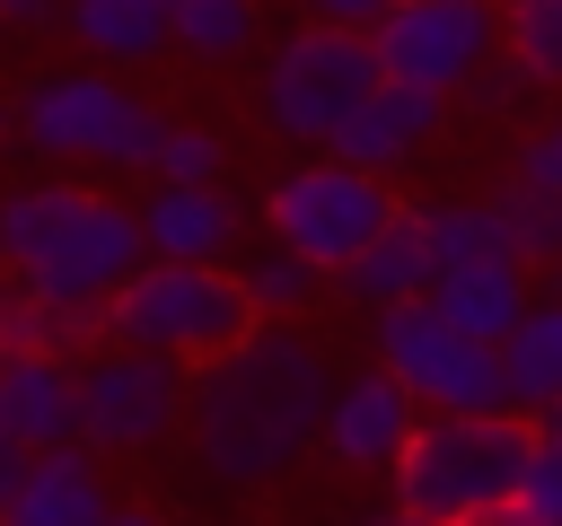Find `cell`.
<instances>
[{"mask_svg": "<svg viewBox=\"0 0 562 526\" xmlns=\"http://www.w3.org/2000/svg\"><path fill=\"white\" fill-rule=\"evenodd\" d=\"M325 395H334V359L299 324H246L220 359L193 368V395H184V430H193L202 473L228 491L281 482L316 447Z\"/></svg>", "mask_w": 562, "mask_h": 526, "instance_id": "cell-1", "label": "cell"}, {"mask_svg": "<svg viewBox=\"0 0 562 526\" xmlns=\"http://www.w3.org/2000/svg\"><path fill=\"white\" fill-rule=\"evenodd\" d=\"M0 263L44 307H105L140 263V210L88 184H26L0 202Z\"/></svg>", "mask_w": 562, "mask_h": 526, "instance_id": "cell-2", "label": "cell"}, {"mask_svg": "<svg viewBox=\"0 0 562 526\" xmlns=\"http://www.w3.org/2000/svg\"><path fill=\"white\" fill-rule=\"evenodd\" d=\"M527 447H536V421H518V412H422V430L386 465V508L430 517V526L509 508Z\"/></svg>", "mask_w": 562, "mask_h": 526, "instance_id": "cell-3", "label": "cell"}, {"mask_svg": "<svg viewBox=\"0 0 562 526\" xmlns=\"http://www.w3.org/2000/svg\"><path fill=\"white\" fill-rule=\"evenodd\" d=\"M246 324H255V307L228 263H140L105 298V342H132V351H158L184 368L220 359Z\"/></svg>", "mask_w": 562, "mask_h": 526, "instance_id": "cell-4", "label": "cell"}, {"mask_svg": "<svg viewBox=\"0 0 562 526\" xmlns=\"http://www.w3.org/2000/svg\"><path fill=\"white\" fill-rule=\"evenodd\" d=\"M378 88V61H369V35L351 26H290L272 53H263V79H255V114L272 140L290 149H334V132L351 123V105Z\"/></svg>", "mask_w": 562, "mask_h": 526, "instance_id": "cell-5", "label": "cell"}, {"mask_svg": "<svg viewBox=\"0 0 562 526\" xmlns=\"http://www.w3.org/2000/svg\"><path fill=\"white\" fill-rule=\"evenodd\" d=\"M18 132H26L44 158H79V167L149 175L167 114H158L140 88H123L114 70H53V79H35V88H26Z\"/></svg>", "mask_w": 562, "mask_h": 526, "instance_id": "cell-6", "label": "cell"}, {"mask_svg": "<svg viewBox=\"0 0 562 526\" xmlns=\"http://www.w3.org/2000/svg\"><path fill=\"white\" fill-rule=\"evenodd\" d=\"M386 219H395V184H386V175H360V167H342V158H299V167H281L272 193H263L272 245H290V254L316 263L325 281H334Z\"/></svg>", "mask_w": 562, "mask_h": 526, "instance_id": "cell-7", "label": "cell"}, {"mask_svg": "<svg viewBox=\"0 0 562 526\" xmlns=\"http://www.w3.org/2000/svg\"><path fill=\"white\" fill-rule=\"evenodd\" d=\"M369 351H378V368H386L422 412H509L501 351H492V342H465L430 298L369 316Z\"/></svg>", "mask_w": 562, "mask_h": 526, "instance_id": "cell-8", "label": "cell"}, {"mask_svg": "<svg viewBox=\"0 0 562 526\" xmlns=\"http://www.w3.org/2000/svg\"><path fill=\"white\" fill-rule=\"evenodd\" d=\"M70 368H79V447L88 456H149L158 438L184 430V395H193L184 359L105 342V351H88Z\"/></svg>", "mask_w": 562, "mask_h": 526, "instance_id": "cell-9", "label": "cell"}, {"mask_svg": "<svg viewBox=\"0 0 562 526\" xmlns=\"http://www.w3.org/2000/svg\"><path fill=\"white\" fill-rule=\"evenodd\" d=\"M369 61H378V79L430 88L457 105L501 61V0H395L369 26Z\"/></svg>", "mask_w": 562, "mask_h": 526, "instance_id": "cell-10", "label": "cell"}, {"mask_svg": "<svg viewBox=\"0 0 562 526\" xmlns=\"http://www.w3.org/2000/svg\"><path fill=\"white\" fill-rule=\"evenodd\" d=\"M422 430V403L369 359V368H351V377H334V395H325V421H316V447L342 465V473H386L395 456H404V438Z\"/></svg>", "mask_w": 562, "mask_h": 526, "instance_id": "cell-11", "label": "cell"}, {"mask_svg": "<svg viewBox=\"0 0 562 526\" xmlns=\"http://www.w3.org/2000/svg\"><path fill=\"white\" fill-rule=\"evenodd\" d=\"M448 96H430V88H395V79H378L360 105H351V123L334 132V149L325 158H342V167H360V175H404V167H422L430 149H439V132H448Z\"/></svg>", "mask_w": 562, "mask_h": 526, "instance_id": "cell-12", "label": "cell"}, {"mask_svg": "<svg viewBox=\"0 0 562 526\" xmlns=\"http://www.w3.org/2000/svg\"><path fill=\"white\" fill-rule=\"evenodd\" d=\"M430 281H439V263H430V210L422 202H395V219L334 272V298L360 307V316H386V307L430 298Z\"/></svg>", "mask_w": 562, "mask_h": 526, "instance_id": "cell-13", "label": "cell"}, {"mask_svg": "<svg viewBox=\"0 0 562 526\" xmlns=\"http://www.w3.org/2000/svg\"><path fill=\"white\" fill-rule=\"evenodd\" d=\"M0 438L18 456L79 438V368L61 351H0Z\"/></svg>", "mask_w": 562, "mask_h": 526, "instance_id": "cell-14", "label": "cell"}, {"mask_svg": "<svg viewBox=\"0 0 562 526\" xmlns=\"http://www.w3.org/2000/svg\"><path fill=\"white\" fill-rule=\"evenodd\" d=\"M237 237H246V210L228 202V184H158L140 202L149 263H228Z\"/></svg>", "mask_w": 562, "mask_h": 526, "instance_id": "cell-15", "label": "cell"}, {"mask_svg": "<svg viewBox=\"0 0 562 526\" xmlns=\"http://www.w3.org/2000/svg\"><path fill=\"white\" fill-rule=\"evenodd\" d=\"M105 517H114L105 456H88V447L70 438V447L26 456V473H18V491H9V517H0V526H105Z\"/></svg>", "mask_w": 562, "mask_h": 526, "instance_id": "cell-16", "label": "cell"}, {"mask_svg": "<svg viewBox=\"0 0 562 526\" xmlns=\"http://www.w3.org/2000/svg\"><path fill=\"white\" fill-rule=\"evenodd\" d=\"M501 386L518 421H544L562 403V272H536V298L518 316V333L501 342Z\"/></svg>", "mask_w": 562, "mask_h": 526, "instance_id": "cell-17", "label": "cell"}, {"mask_svg": "<svg viewBox=\"0 0 562 526\" xmlns=\"http://www.w3.org/2000/svg\"><path fill=\"white\" fill-rule=\"evenodd\" d=\"M527 298H536V272H527V263H457V272L430 281V307H439L465 342H492V351L518 333Z\"/></svg>", "mask_w": 562, "mask_h": 526, "instance_id": "cell-18", "label": "cell"}, {"mask_svg": "<svg viewBox=\"0 0 562 526\" xmlns=\"http://www.w3.org/2000/svg\"><path fill=\"white\" fill-rule=\"evenodd\" d=\"M422 210H430V263L439 272H457V263H527L509 193H457V202H422Z\"/></svg>", "mask_w": 562, "mask_h": 526, "instance_id": "cell-19", "label": "cell"}, {"mask_svg": "<svg viewBox=\"0 0 562 526\" xmlns=\"http://www.w3.org/2000/svg\"><path fill=\"white\" fill-rule=\"evenodd\" d=\"M70 35L97 53V70H140L167 53V0H70Z\"/></svg>", "mask_w": 562, "mask_h": 526, "instance_id": "cell-20", "label": "cell"}, {"mask_svg": "<svg viewBox=\"0 0 562 526\" xmlns=\"http://www.w3.org/2000/svg\"><path fill=\"white\" fill-rule=\"evenodd\" d=\"M167 44L193 53V61H246L263 44V0H176Z\"/></svg>", "mask_w": 562, "mask_h": 526, "instance_id": "cell-21", "label": "cell"}, {"mask_svg": "<svg viewBox=\"0 0 562 526\" xmlns=\"http://www.w3.org/2000/svg\"><path fill=\"white\" fill-rule=\"evenodd\" d=\"M237 272V289H246V307H255V324H299L316 298H325V272L316 263H299L290 245H255L246 263H228Z\"/></svg>", "mask_w": 562, "mask_h": 526, "instance_id": "cell-22", "label": "cell"}, {"mask_svg": "<svg viewBox=\"0 0 562 526\" xmlns=\"http://www.w3.org/2000/svg\"><path fill=\"white\" fill-rule=\"evenodd\" d=\"M501 53L544 96H562V0H501Z\"/></svg>", "mask_w": 562, "mask_h": 526, "instance_id": "cell-23", "label": "cell"}, {"mask_svg": "<svg viewBox=\"0 0 562 526\" xmlns=\"http://www.w3.org/2000/svg\"><path fill=\"white\" fill-rule=\"evenodd\" d=\"M501 184H518L527 202H553V210H562V105L536 114V123L509 140V175H501Z\"/></svg>", "mask_w": 562, "mask_h": 526, "instance_id": "cell-24", "label": "cell"}, {"mask_svg": "<svg viewBox=\"0 0 562 526\" xmlns=\"http://www.w3.org/2000/svg\"><path fill=\"white\" fill-rule=\"evenodd\" d=\"M220 167H228V140L211 123H167L158 132V158H149L158 184H220Z\"/></svg>", "mask_w": 562, "mask_h": 526, "instance_id": "cell-25", "label": "cell"}, {"mask_svg": "<svg viewBox=\"0 0 562 526\" xmlns=\"http://www.w3.org/2000/svg\"><path fill=\"white\" fill-rule=\"evenodd\" d=\"M457 105H465L474 123H518V132H527V123H536V105H544V88H536V79H527V70L501 53V61H492V70H483V79H474Z\"/></svg>", "mask_w": 562, "mask_h": 526, "instance_id": "cell-26", "label": "cell"}, {"mask_svg": "<svg viewBox=\"0 0 562 526\" xmlns=\"http://www.w3.org/2000/svg\"><path fill=\"white\" fill-rule=\"evenodd\" d=\"M509 508H527L536 526H562V447H553V438H536V447H527Z\"/></svg>", "mask_w": 562, "mask_h": 526, "instance_id": "cell-27", "label": "cell"}, {"mask_svg": "<svg viewBox=\"0 0 562 526\" xmlns=\"http://www.w3.org/2000/svg\"><path fill=\"white\" fill-rule=\"evenodd\" d=\"M299 9H307V26H351V35H369L386 18V0H299Z\"/></svg>", "mask_w": 562, "mask_h": 526, "instance_id": "cell-28", "label": "cell"}, {"mask_svg": "<svg viewBox=\"0 0 562 526\" xmlns=\"http://www.w3.org/2000/svg\"><path fill=\"white\" fill-rule=\"evenodd\" d=\"M0 18H9V26H35V35H44V26H61V0H0Z\"/></svg>", "mask_w": 562, "mask_h": 526, "instance_id": "cell-29", "label": "cell"}, {"mask_svg": "<svg viewBox=\"0 0 562 526\" xmlns=\"http://www.w3.org/2000/svg\"><path fill=\"white\" fill-rule=\"evenodd\" d=\"M18 473H26V456L0 438V517H9V491H18Z\"/></svg>", "mask_w": 562, "mask_h": 526, "instance_id": "cell-30", "label": "cell"}, {"mask_svg": "<svg viewBox=\"0 0 562 526\" xmlns=\"http://www.w3.org/2000/svg\"><path fill=\"white\" fill-rule=\"evenodd\" d=\"M465 526H536L527 508H483V517H465Z\"/></svg>", "mask_w": 562, "mask_h": 526, "instance_id": "cell-31", "label": "cell"}, {"mask_svg": "<svg viewBox=\"0 0 562 526\" xmlns=\"http://www.w3.org/2000/svg\"><path fill=\"white\" fill-rule=\"evenodd\" d=\"M105 526H167V517H158V508H114Z\"/></svg>", "mask_w": 562, "mask_h": 526, "instance_id": "cell-32", "label": "cell"}, {"mask_svg": "<svg viewBox=\"0 0 562 526\" xmlns=\"http://www.w3.org/2000/svg\"><path fill=\"white\" fill-rule=\"evenodd\" d=\"M360 526H430V517H404V508H369Z\"/></svg>", "mask_w": 562, "mask_h": 526, "instance_id": "cell-33", "label": "cell"}, {"mask_svg": "<svg viewBox=\"0 0 562 526\" xmlns=\"http://www.w3.org/2000/svg\"><path fill=\"white\" fill-rule=\"evenodd\" d=\"M536 438H553V447H562V403H553V412L536 421Z\"/></svg>", "mask_w": 562, "mask_h": 526, "instance_id": "cell-34", "label": "cell"}, {"mask_svg": "<svg viewBox=\"0 0 562 526\" xmlns=\"http://www.w3.org/2000/svg\"><path fill=\"white\" fill-rule=\"evenodd\" d=\"M167 9H176V0H167Z\"/></svg>", "mask_w": 562, "mask_h": 526, "instance_id": "cell-35", "label": "cell"}, {"mask_svg": "<svg viewBox=\"0 0 562 526\" xmlns=\"http://www.w3.org/2000/svg\"><path fill=\"white\" fill-rule=\"evenodd\" d=\"M386 9H395V0H386Z\"/></svg>", "mask_w": 562, "mask_h": 526, "instance_id": "cell-36", "label": "cell"}, {"mask_svg": "<svg viewBox=\"0 0 562 526\" xmlns=\"http://www.w3.org/2000/svg\"><path fill=\"white\" fill-rule=\"evenodd\" d=\"M553 272H562V263H553Z\"/></svg>", "mask_w": 562, "mask_h": 526, "instance_id": "cell-37", "label": "cell"}]
</instances>
